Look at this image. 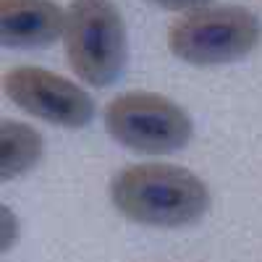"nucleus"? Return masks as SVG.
<instances>
[{
	"mask_svg": "<svg viewBox=\"0 0 262 262\" xmlns=\"http://www.w3.org/2000/svg\"><path fill=\"white\" fill-rule=\"evenodd\" d=\"M13 105L60 128H84L95 118V102L79 84L39 66H16L3 76Z\"/></svg>",
	"mask_w": 262,
	"mask_h": 262,
	"instance_id": "obj_5",
	"label": "nucleus"
},
{
	"mask_svg": "<svg viewBox=\"0 0 262 262\" xmlns=\"http://www.w3.org/2000/svg\"><path fill=\"white\" fill-rule=\"evenodd\" d=\"M66 60L90 86L113 84L128 55L123 16L111 0H74L66 11Z\"/></svg>",
	"mask_w": 262,
	"mask_h": 262,
	"instance_id": "obj_2",
	"label": "nucleus"
},
{
	"mask_svg": "<svg viewBox=\"0 0 262 262\" xmlns=\"http://www.w3.org/2000/svg\"><path fill=\"white\" fill-rule=\"evenodd\" d=\"M16 233H18V221L11 210L3 207V252L11 249V244L16 242Z\"/></svg>",
	"mask_w": 262,
	"mask_h": 262,
	"instance_id": "obj_9",
	"label": "nucleus"
},
{
	"mask_svg": "<svg viewBox=\"0 0 262 262\" xmlns=\"http://www.w3.org/2000/svg\"><path fill=\"white\" fill-rule=\"evenodd\" d=\"M105 128L118 144L142 155H170L189 144V113L158 92H123L105 107Z\"/></svg>",
	"mask_w": 262,
	"mask_h": 262,
	"instance_id": "obj_4",
	"label": "nucleus"
},
{
	"mask_svg": "<svg viewBox=\"0 0 262 262\" xmlns=\"http://www.w3.org/2000/svg\"><path fill=\"white\" fill-rule=\"evenodd\" d=\"M116 210L139 226L179 228L210 210V191L200 176L173 163H139L123 168L111 184Z\"/></svg>",
	"mask_w": 262,
	"mask_h": 262,
	"instance_id": "obj_1",
	"label": "nucleus"
},
{
	"mask_svg": "<svg viewBox=\"0 0 262 262\" xmlns=\"http://www.w3.org/2000/svg\"><path fill=\"white\" fill-rule=\"evenodd\" d=\"M45 142L37 128L21 123V121H3L0 126V179L13 181L29 173L39 158Z\"/></svg>",
	"mask_w": 262,
	"mask_h": 262,
	"instance_id": "obj_7",
	"label": "nucleus"
},
{
	"mask_svg": "<svg viewBox=\"0 0 262 262\" xmlns=\"http://www.w3.org/2000/svg\"><path fill=\"white\" fill-rule=\"evenodd\" d=\"M262 37L259 18L244 6H207L176 18L168 29L170 53L191 66H221L249 55Z\"/></svg>",
	"mask_w": 262,
	"mask_h": 262,
	"instance_id": "obj_3",
	"label": "nucleus"
},
{
	"mask_svg": "<svg viewBox=\"0 0 262 262\" xmlns=\"http://www.w3.org/2000/svg\"><path fill=\"white\" fill-rule=\"evenodd\" d=\"M149 3H155L165 11H196V8H207V3L212 0H149Z\"/></svg>",
	"mask_w": 262,
	"mask_h": 262,
	"instance_id": "obj_8",
	"label": "nucleus"
},
{
	"mask_svg": "<svg viewBox=\"0 0 262 262\" xmlns=\"http://www.w3.org/2000/svg\"><path fill=\"white\" fill-rule=\"evenodd\" d=\"M66 34V11L53 0H0V39L8 48H48Z\"/></svg>",
	"mask_w": 262,
	"mask_h": 262,
	"instance_id": "obj_6",
	"label": "nucleus"
}]
</instances>
